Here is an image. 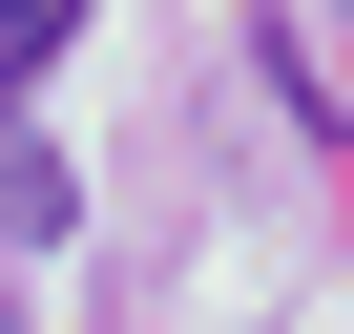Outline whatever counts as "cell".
Masks as SVG:
<instances>
[{"label": "cell", "instance_id": "obj_1", "mask_svg": "<svg viewBox=\"0 0 354 334\" xmlns=\"http://www.w3.org/2000/svg\"><path fill=\"white\" fill-rule=\"evenodd\" d=\"M63 42H84V0H0V105H21V84H42Z\"/></svg>", "mask_w": 354, "mask_h": 334}, {"label": "cell", "instance_id": "obj_3", "mask_svg": "<svg viewBox=\"0 0 354 334\" xmlns=\"http://www.w3.org/2000/svg\"><path fill=\"white\" fill-rule=\"evenodd\" d=\"M0 334H21V313H0Z\"/></svg>", "mask_w": 354, "mask_h": 334}, {"label": "cell", "instance_id": "obj_2", "mask_svg": "<svg viewBox=\"0 0 354 334\" xmlns=\"http://www.w3.org/2000/svg\"><path fill=\"white\" fill-rule=\"evenodd\" d=\"M0 230H63V167L42 146H0Z\"/></svg>", "mask_w": 354, "mask_h": 334}]
</instances>
